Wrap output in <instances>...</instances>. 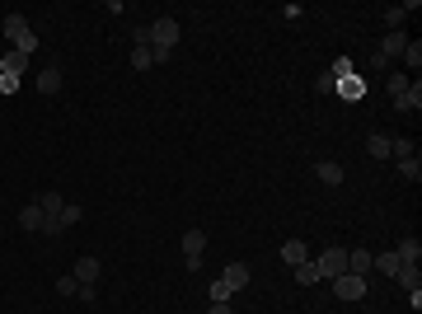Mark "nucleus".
Returning a JSON list of instances; mask_svg holds the SVG:
<instances>
[{
  "label": "nucleus",
  "mask_w": 422,
  "mask_h": 314,
  "mask_svg": "<svg viewBox=\"0 0 422 314\" xmlns=\"http://www.w3.org/2000/svg\"><path fill=\"white\" fill-rule=\"evenodd\" d=\"M174 43H179V19L159 14L155 24H151V52H155V61H169V56H174Z\"/></svg>",
  "instance_id": "nucleus-1"
},
{
  "label": "nucleus",
  "mask_w": 422,
  "mask_h": 314,
  "mask_svg": "<svg viewBox=\"0 0 422 314\" xmlns=\"http://www.w3.org/2000/svg\"><path fill=\"white\" fill-rule=\"evenodd\" d=\"M239 287H249V267L244 262H230L216 282H211V300H221V305H230V295H235Z\"/></svg>",
  "instance_id": "nucleus-2"
},
{
  "label": "nucleus",
  "mask_w": 422,
  "mask_h": 314,
  "mask_svg": "<svg viewBox=\"0 0 422 314\" xmlns=\"http://www.w3.org/2000/svg\"><path fill=\"white\" fill-rule=\"evenodd\" d=\"M5 33H10L14 52H24V56H33V52H38V33L28 28V19H24V14H5Z\"/></svg>",
  "instance_id": "nucleus-3"
},
{
  "label": "nucleus",
  "mask_w": 422,
  "mask_h": 314,
  "mask_svg": "<svg viewBox=\"0 0 422 314\" xmlns=\"http://www.w3.org/2000/svg\"><path fill=\"white\" fill-rule=\"evenodd\" d=\"M403 47H408V33H403V28H395V33H385L380 52H370V66H375V71H385V61H390V56H403Z\"/></svg>",
  "instance_id": "nucleus-4"
},
{
  "label": "nucleus",
  "mask_w": 422,
  "mask_h": 314,
  "mask_svg": "<svg viewBox=\"0 0 422 314\" xmlns=\"http://www.w3.org/2000/svg\"><path fill=\"white\" fill-rule=\"evenodd\" d=\"M315 267H319V277H329V282H333V277H343V272H347V249H338V244H333V249H324V254L315 258Z\"/></svg>",
  "instance_id": "nucleus-5"
},
{
  "label": "nucleus",
  "mask_w": 422,
  "mask_h": 314,
  "mask_svg": "<svg viewBox=\"0 0 422 314\" xmlns=\"http://www.w3.org/2000/svg\"><path fill=\"white\" fill-rule=\"evenodd\" d=\"M202 249H207V235H202V230H188V235H184V258H188V272H197V267H202Z\"/></svg>",
  "instance_id": "nucleus-6"
},
{
  "label": "nucleus",
  "mask_w": 422,
  "mask_h": 314,
  "mask_svg": "<svg viewBox=\"0 0 422 314\" xmlns=\"http://www.w3.org/2000/svg\"><path fill=\"white\" fill-rule=\"evenodd\" d=\"M333 291H338V300H362V295H366V277L343 272V277H333Z\"/></svg>",
  "instance_id": "nucleus-7"
},
{
  "label": "nucleus",
  "mask_w": 422,
  "mask_h": 314,
  "mask_svg": "<svg viewBox=\"0 0 422 314\" xmlns=\"http://www.w3.org/2000/svg\"><path fill=\"white\" fill-rule=\"evenodd\" d=\"M71 277H76L80 287H94V282H99V258H94V254H85V258L76 262V272H71Z\"/></svg>",
  "instance_id": "nucleus-8"
},
{
  "label": "nucleus",
  "mask_w": 422,
  "mask_h": 314,
  "mask_svg": "<svg viewBox=\"0 0 422 314\" xmlns=\"http://www.w3.org/2000/svg\"><path fill=\"white\" fill-rule=\"evenodd\" d=\"M28 61H33V56H24V52H5V56H0V76H14V80H19L28 71Z\"/></svg>",
  "instance_id": "nucleus-9"
},
{
  "label": "nucleus",
  "mask_w": 422,
  "mask_h": 314,
  "mask_svg": "<svg viewBox=\"0 0 422 314\" xmlns=\"http://www.w3.org/2000/svg\"><path fill=\"white\" fill-rule=\"evenodd\" d=\"M395 258L403 262V267H418V258H422V244H418V239H399Z\"/></svg>",
  "instance_id": "nucleus-10"
},
{
  "label": "nucleus",
  "mask_w": 422,
  "mask_h": 314,
  "mask_svg": "<svg viewBox=\"0 0 422 314\" xmlns=\"http://www.w3.org/2000/svg\"><path fill=\"white\" fill-rule=\"evenodd\" d=\"M282 258H287L291 267H300V262H310V249H305V239H287V244H282Z\"/></svg>",
  "instance_id": "nucleus-11"
},
{
  "label": "nucleus",
  "mask_w": 422,
  "mask_h": 314,
  "mask_svg": "<svg viewBox=\"0 0 422 314\" xmlns=\"http://www.w3.org/2000/svg\"><path fill=\"white\" fill-rule=\"evenodd\" d=\"M61 89V66H43L38 71V94H56Z\"/></svg>",
  "instance_id": "nucleus-12"
},
{
  "label": "nucleus",
  "mask_w": 422,
  "mask_h": 314,
  "mask_svg": "<svg viewBox=\"0 0 422 314\" xmlns=\"http://www.w3.org/2000/svg\"><path fill=\"white\" fill-rule=\"evenodd\" d=\"M315 174H319V183H329V188H338V183H343V164H333V159H319V164H315Z\"/></svg>",
  "instance_id": "nucleus-13"
},
{
  "label": "nucleus",
  "mask_w": 422,
  "mask_h": 314,
  "mask_svg": "<svg viewBox=\"0 0 422 314\" xmlns=\"http://www.w3.org/2000/svg\"><path fill=\"white\" fill-rule=\"evenodd\" d=\"M338 94H343L347 104H357V99L366 94V80H362V76H347V80H338Z\"/></svg>",
  "instance_id": "nucleus-14"
},
{
  "label": "nucleus",
  "mask_w": 422,
  "mask_h": 314,
  "mask_svg": "<svg viewBox=\"0 0 422 314\" xmlns=\"http://www.w3.org/2000/svg\"><path fill=\"white\" fill-rule=\"evenodd\" d=\"M347 272H352V277H366L370 272V254L366 249H352V254H347Z\"/></svg>",
  "instance_id": "nucleus-15"
},
{
  "label": "nucleus",
  "mask_w": 422,
  "mask_h": 314,
  "mask_svg": "<svg viewBox=\"0 0 422 314\" xmlns=\"http://www.w3.org/2000/svg\"><path fill=\"white\" fill-rule=\"evenodd\" d=\"M395 108H399V113H408V108L418 113V108H422V89L413 85V89H403V94H395Z\"/></svg>",
  "instance_id": "nucleus-16"
},
{
  "label": "nucleus",
  "mask_w": 422,
  "mask_h": 314,
  "mask_svg": "<svg viewBox=\"0 0 422 314\" xmlns=\"http://www.w3.org/2000/svg\"><path fill=\"white\" fill-rule=\"evenodd\" d=\"M19 225H24V230H43V207H38V202H28V207L19 211Z\"/></svg>",
  "instance_id": "nucleus-17"
},
{
  "label": "nucleus",
  "mask_w": 422,
  "mask_h": 314,
  "mask_svg": "<svg viewBox=\"0 0 422 314\" xmlns=\"http://www.w3.org/2000/svg\"><path fill=\"white\" fill-rule=\"evenodd\" d=\"M38 207H43V216H61L66 197H61V192H43V197H38Z\"/></svg>",
  "instance_id": "nucleus-18"
},
{
  "label": "nucleus",
  "mask_w": 422,
  "mask_h": 314,
  "mask_svg": "<svg viewBox=\"0 0 422 314\" xmlns=\"http://www.w3.org/2000/svg\"><path fill=\"white\" fill-rule=\"evenodd\" d=\"M395 282H399L403 291H422V272H418V267H399Z\"/></svg>",
  "instance_id": "nucleus-19"
},
{
  "label": "nucleus",
  "mask_w": 422,
  "mask_h": 314,
  "mask_svg": "<svg viewBox=\"0 0 422 314\" xmlns=\"http://www.w3.org/2000/svg\"><path fill=\"white\" fill-rule=\"evenodd\" d=\"M296 282H300V287H315V282H324V277H319V267H315V258L296 267Z\"/></svg>",
  "instance_id": "nucleus-20"
},
{
  "label": "nucleus",
  "mask_w": 422,
  "mask_h": 314,
  "mask_svg": "<svg viewBox=\"0 0 422 314\" xmlns=\"http://www.w3.org/2000/svg\"><path fill=\"white\" fill-rule=\"evenodd\" d=\"M366 150H370V155H375V159H390V136H380V131H370Z\"/></svg>",
  "instance_id": "nucleus-21"
},
{
  "label": "nucleus",
  "mask_w": 422,
  "mask_h": 314,
  "mask_svg": "<svg viewBox=\"0 0 422 314\" xmlns=\"http://www.w3.org/2000/svg\"><path fill=\"white\" fill-rule=\"evenodd\" d=\"M370 262H375V267H380L385 277H399V267H403V262H399L395 254H380V258H370Z\"/></svg>",
  "instance_id": "nucleus-22"
},
{
  "label": "nucleus",
  "mask_w": 422,
  "mask_h": 314,
  "mask_svg": "<svg viewBox=\"0 0 422 314\" xmlns=\"http://www.w3.org/2000/svg\"><path fill=\"white\" fill-rule=\"evenodd\" d=\"M403 19H408V10H403V5H390V10H385V24H390V33H395V28H403Z\"/></svg>",
  "instance_id": "nucleus-23"
},
{
  "label": "nucleus",
  "mask_w": 422,
  "mask_h": 314,
  "mask_svg": "<svg viewBox=\"0 0 422 314\" xmlns=\"http://www.w3.org/2000/svg\"><path fill=\"white\" fill-rule=\"evenodd\" d=\"M329 76H333V80H347V76H357V66H352V56H338Z\"/></svg>",
  "instance_id": "nucleus-24"
},
{
  "label": "nucleus",
  "mask_w": 422,
  "mask_h": 314,
  "mask_svg": "<svg viewBox=\"0 0 422 314\" xmlns=\"http://www.w3.org/2000/svg\"><path fill=\"white\" fill-rule=\"evenodd\" d=\"M399 174L418 183V179H422V164H418V155H413V159H399Z\"/></svg>",
  "instance_id": "nucleus-25"
},
{
  "label": "nucleus",
  "mask_w": 422,
  "mask_h": 314,
  "mask_svg": "<svg viewBox=\"0 0 422 314\" xmlns=\"http://www.w3.org/2000/svg\"><path fill=\"white\" fill-rule=\"evenodd\" d=\"M151 61H155V52H151V47H136V52H132V66H136V71H151Z\"/></svg>",
  "instance_id": "nucleus-26"
},
{
  "label": "nucleus",
  "mask_w": 422,
  "mask_h": 314,
  "mask_svg": "<svg viewBox=\"0 0 422 314\" xmlns=\"http://www.w3.org/2000/svg\"><path fill=\"white\" fill-rule=\"evenodd\" d=\"M80 216H85V211H80L76 202H66V207H61V225L71 230V225H80Z\"/></svg>",
  "instance_id": "nucleus-27"
},
{
  "label": "nucleus",
  "mask_w": 422,
  "mask_h": 314,
  "mask_svg": "<svg viewBox=\"0 0 422 314\" xmlns=\"http://www.w3.org/2000/svg\"><path fill=\"white\" fill-rule=\"evenodd\" d=\"M76 291H80L76 277H56V295H76Z\"/></svg>",
  "instance_id": "nucleus-28"
},
{
  "label": "nucleus",
  "mask_w": 422,
  "mask_h": 314,
  "mask_svg": "<svg viewBox=\"0 0 422 314\" xmlns=\"http://www.w3.org/2000/svg\"><path fill=\"white\" fill-rule=\"evenodd\" d=\"M403 61H408L413 71H418V66H422V47H418V43H408V47H403Z\"/></svg>",
  "instance_id": "nucleus-29"
},
{
  "label": "nucleus",
  "mask_w": 422,
  "mask_h": 314,
  "mask_svg": "<svg viewBox=\"0 0 422 314\" xmlns=\"http://www.w3.org/2000/svg\"><path fill=\"white\" fill-rule=\"evenodd\" d=\"M315 89H319V94H338V80H333V76H329V71H324V76H319V85H315Z\"/></svg>",
  "instance_id": "nucleus-30"
},
{
  "label": "nucleus",
  "mask_w": 422,
  "mask_h": 314,
  "mask_svg": "<svg viewBox=\"0 0 422 314\" xmlns=\"http://www.w3.org/2000/svg\"><path fill=\"white\" fill-rule=\"evenodd\" d=\"M0 94H19V80H14V76H0Z\"/></svg>",
  "instance_id": "nucleus-31"
},
{
  "label": "nucleus",
  "mask_w": 422,
  "mask_h": 314,
  "mask_svg": "<svg viewBox=\"0 0 422 314\" xmlns=\"http://www.w3.org/2000/svg\"><path fill=\"white\" fill-rule=\"evenodd\" d=\"M207 314H230V305H221V300H211V310Z\"/></svg>",
  "instance_id": "nucleus-32"
},
{
  "label": "nucleus",
  "mask_w": 422,
  "mask_h": 314,
  "mask_svg": "<svg viewBox=\"0 0 422 314\" xmlns=\"http://www.w3.org/2000/svg\"><path fill=\"white\" fill-rule=\"evenodd\" d=\"M0 14H5V10H0Z\"/></svg>",
  "instance_id": "nucleus-33"
}]
</instances>
